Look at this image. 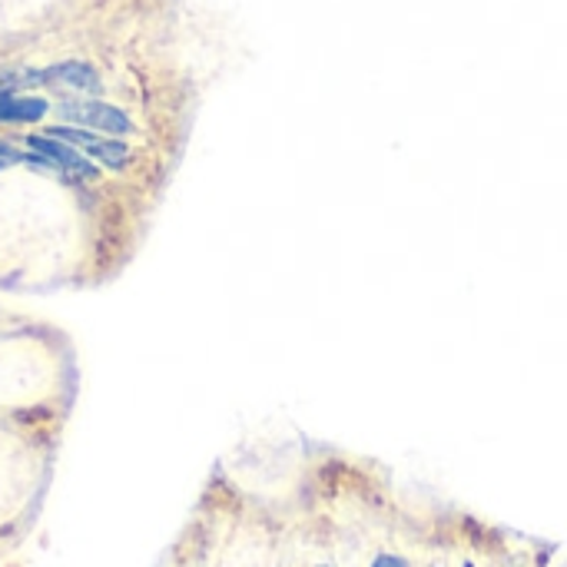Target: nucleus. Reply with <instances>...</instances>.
<instances>
[{
	"label": "nucleus",
	"instance_id": "nucleus-4",
	"mask_svg": "<svg viewBox=\"0 0 567 567\" xmlns=\"http://www.w3.org/2000/svg\"><path fill=\"white\" fill-rule=\"evenodd\" d=\"M37 80H43L63 93H96L100 90V76L86 63H56V66L37 73Z\"/></svg>",
	"mask_w": 567,
	"mask_h": 567
},
{
	"label": "nucleus",
	"instance_id": "nucleus-3",
	"mask_svg": "<svg viewBox=\"0 0 567 567\" xmlns=\"http://www.w3.org/2000/svg\"><path fill=\"white\" fill-rule=\"evenodd\" d=\"M27 143H30V150L40 153V159L50 163V166H60V169H66V173H73V176H83V179L96 176L93 163H90L76 146H70V143H63V140H53V136H27Z\"/></svg>",
	"mask_w": 567,
	"mask_h": 567
},
{
	"label": "nucleus",
	"instance_id": "nucleus-5",
	"mask_svg": "<svg viewBox=\"0 0 567 567\" xmlns=\"http://www.w3.org/2000/svg\"><path fill=\"white\" fill-rule=\"evenodd\" d=\"M47 113V103L40 96H13L0 93V123H33Z\"/></svg>",
	"mask_w": 567,
	"mask_h": 567
},
{
	"label": "nucleus",
	"instance_id": "nucleus-7",
	"mask_svg": "<svg viewBox=\"0 0 567 567\" xmlns=\"http://www.w3.org/2000/svg\"><path fill=\"white\" fill-rule=\"evenodd\" d=\"M20 159H37V156H23L20 150H13L10 143L0 140V163H20Z\"/></svg>",
	"mask_w": 567,
	"mask_h": 567
},
{
	"label": "nucleus",
	"instance_id": "nucleus-8",
	"mask_svg": "<svg viewBox=\"0 0 567 567\" xmlns=\"http://www.w3.org/2000/svg\"><path fill=\"white\" fill-rule=\"evenodd\" d=\"M429 567H445V565H429Z\"/></svg>",
	"mask_w": 567,
	"mask_h": 567
},
{
	"label": "nucleus",
	"instance_id": "nucleus-6",
	"mask_svg": "<svg viewBox=\"0 0 567 567\" xmlns=\"http://www.w3.org/2000/svg\"><path fill=\"white\" fill-rule=\"evenodd\" d=\"M372 567H412V561L402 558V555H395V551H382V555H375Z\"/></svg>",
	"mask_w": 567,
	"mask_h": 567
},
{
	"label": "nucleus",
	"instance_id": "nucleus-1",
	"mask_svg": "<svg viewBox=\"0 0 567 567\" xmlns=\"http://www.w3.org/2000/svg\"><path fill=\"white\" fill-rule=\"evenodd\" d=\"M50 136L53 140H63V143H70V146H76L80 153H86L90 159H100L103 166H110V169H120V166H126V159H130V150L123 146V143H116V140H103V136H96V133H86V130H73V126H50Z\"/></svg>",
	"mask_w": 567,
	"mask_h": 567
},
{
	"label": "nucleus",
	"instance_id": "nucleus-2",
	"mask_svg": "<svg viewBox=\"0 0 567 567\" xmlns=\"http://www.w3.org/2000/svg\"><path fill=\"white\" fill-rule=\"evenodd\" d=\"M60 113L66 120H73L76 126H90L100 133H126L130 130V116L120 113L110 103H96V100H70L60 106Z\"/></svg>",
	"mask_w": 567,
	"mask_h": 567
},
{
	"label": "nucleus",
	"instance_id": "nucleus-9",
	"mask_svg": "<svg viewBox=\"0 0 567 567\" xmlns=\"http://www.w3.org/2000/svg\"><path fill=\"white\" fill-rule=\"evenodd\" d=\"M0 169H3V163H0Z\"/></svg>",
	"mask_w": 567,
	"mask_h": 567
}]
</instances>
